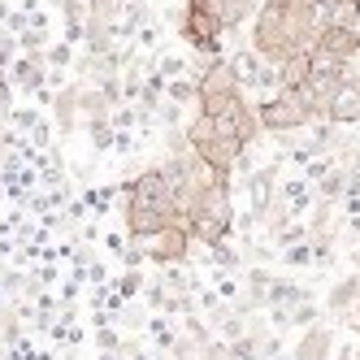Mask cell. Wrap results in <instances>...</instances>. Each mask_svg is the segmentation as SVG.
Wrapping results in <instances>:
<instances>
[{"label": "cell", "mask_w": 360, "mask_h": 360, "mask_svg": "<svg viewBox=\"0 0 360 360\" xmlns=\"http://www.w3.org/2000/svg\"><path fill=\"white\" fill-rule=\"evenodd\" d=\"M252 53L269 61V65H282L287 57L304 53L300 39H295V27H291V5L287 0H265L252 18Z\"/></svg>", "instance_id": "1"}, {"label": "cell", "mask_w": 360, "mask_h": 360, "mask_svg": "<svg viewBox=\"0 0 360 360\" xmlns=\"http://www.w3.org/2000/svg\"><path fill=\"white\" fill-rule=\"evenodd\" d=\"M187 226L191 239H200L204 248L221 243L235 230V200H230V183H213L209 191H200L187 209Z\"/></svg>", "instance_id": "2"}, {"label": "cell", "mask_w": 360, "mask_h": 360, "mask_svg": "<svg viewBox=\"0 0 360 360\" xmlns=\"http://www.w3.org/2000/svg\"><path fill=\"white\" fill-rule=\"evenodd\" d=\"M256 122H261V131H269V135H287V131H304V126H313L300 91H278V96L261 100V105H256Z\"/></svg>", "instance_id": "3"}, {"label": "cell", "mask_w": 360, "mask_h": 360, "mask_svg": "<svg viewBox=\"0 0 360 360\" xmlns=\"http://www.w3.org/2000/svg\"><path fill=\"white\" fill-rule=\"evenodd\" d=\"M143 248H148L152 261H161V265H183L187 252H191V226H187V217H178V221L161 226L157 235H148Z\"/></svg>", "instance_id": "4"}, {"label": "cell", "mask_w": 360, "mask_h": 360, "mask_svg": "<svg viewBox=\"0 0 360 360\" xmlns=\"http://www.w3.org/2000/svg\"><path fill=\"white\" fill-rule=\"evenodd\" d=\"M313 53H321V57H330V61H339V65L352 70V61L360 57V31L356 27H321Z\"/></svg>", "instance_id": "5"}, {"label": "cell", "mask_w": 360, "mask_h": 360, "mask_svg": "<svg viewBox=\"0 0 360 360\" xmlns=\"http://www.w3.org/2000/svg\"><path fill=\"white\" fill-rule=\"evenodd\" d=\"M326 122L334 126H360V74H347L334 91L330 109H326Z\"/></svg>", "instance_id": "6"}, {"label": "cell", "mask_w": 360, "mask_h": 360, "mask_svg": "<svg viewBox=\"0 0 360 360\" xmlns=\"http://www.w3.org/2000/svg\"><path fill=\"white\" fill-rule=\"evenodd\" d=\"M274 183H278V165L261 169L248 178V195H252V217H265L274 209Z\"/></svg>", "instance_id": "7"}, {"label": "cell", "mask_w": 360, "mask_h": 360, "mask_svg": "<svg viewBox=\"0 0 360 360\" xmlns=\"http://www.w3.org/2000/svg\"><path fill=\"white\" fill-rule=\"evenodd\" d=\"M317 18H321V27H356L360 31V5L356 0H321Z\"/></svg>", "instance_id": "8"}, {"label": "cell", "mask_w": 360, "mask_h": 360, "mask_svg": "<svg viewBox=\"0 0 360 360\" xmlns=\"http://www.w3.org/2000/svg\"><path fill=\"white\" fill-rule=\"evenodd\" d=\"M330 343H334V334H330L326 326H313V330L300 339L295 360H330Z\"/></svg>", "instance_id": "9"}, {"label": "cell", "mask_w": 360, "mask_h": 360, "mask_svg": "<svg viewBox=\"0 0 360 360\" xmlns=\"http://www.w3.org/2000/svg\"><path fill=\"white\" fill-rule=\"evenodd\" d=\"M308 70H313V65H308V53L287 57V61L278 65V87H282V91H300V87L308 83Z\"/></svg>", "instance_id": "10"}, {"label": "cell", "mask_w": 360, "mask_h": 360, "mask_svg": "<svg viewBox=\"0 0 360 360\" xmlns=\"http://www.w3.org/2000/svg\"><path fill=\"white\" fill-rule=\"evenodd\" d=\"M53 113H57V131L61 135H70L74 131V122H79V87H61L57 96H53Z\"/></svg>", "instance_id": "11"}, {"label": "cell", "mask_w": 360, "mask_h": 360, "mask_svg": "<svg viewBox=\"0 0 360 360\" xmlns=\"http://www.w3.org/2000/svg\"><path fill=\"white\" fill-rule=\"evenodd\" d=\"M356 295H360V278L356 274H347V278H339V282H334V287H330V313H347V308L356 304Z\"/></svg>", "instance_id": "12"}, {"label": "cell", "mask_w": 360, "mask_h": 360, "mask_svg": "<svg viewBox=\"0 0 360 360\" xmlns=\"http://www.w3.org/2000/svg\"><path fill=\"white\" fill-rule=\"evenodd\" d=\"M39 65H44V61H31V57L13 61V83L27 87V91H39V87H44V70H39Z\"/></svg>", "instance_id": "13"}, {"label": "cell", "mask_w": 360, "mask_h": 360, "mask_svg": "<svg viewBox=\"0 0 360 360\" xmlns=\"http://www.w3.org/2000/svg\"><path fill=\"white\" fill-rule=\"evenodd\" d=\"M343 191H347V169L343 165H334L321 183H317V200H326V204H334V200H343Z\"/></svg>", "instance_id": "14"}, {"label": "cell", "mask_w": 360, "mask_h": 360, "mask_svg": "<svg viewBox=\"0 0 360 360\" xmlns=\"http://www.w3.org/2000/svg\"><path fill=\"white\" fill-rule=\"evenodd\" d=\"M79 113H87V117H109V100H105V91H100V87L79 91Z\"/></svg>", "instance_id": "15"}, {"label": "cell", "mask_w": 360, "mask_h": 360, "mask_svg": "<svg viewBox=\"0 0 360 360\" xmlns=\"http://www.w3.org/2000/svg\"><path fill=\"white\" fill-rule=\"evenodd\" d=\"M87 131H91L96 152H109L113 139H117V131H113V122H109V117H91V122H87Z\"/></svg>", "instance_id": "16"}, {"label": "cell", "mask_w": 360, "mask_h": 360, "mask_svg": "<svg viewBox=\"0 0 360 360\" xmlns=\"http://www.w3.org/2000/svg\"><path fill=\"white\" fill-rule=\"evenodd\" d=\"M274 243H278V248L308 243V226H304V221H287V226H278V230H274Z\"/></svg>", "instance_id": "17"}, {"label": "cell", "mask_w": 360, "mask_h": 360, "mask_svg": "<svg viewBox=\"0 0 360 360\" xmlns=\"http://www.w3.org/2000/svg\"><path fill=\"white\" fill-rule=\"evenodd\" d=\"M248 287H252V304H265L269 300V287H274V278L265 269H252L248 274Z\"/></svg>", "instance_id": "18"}, {"label": "cell", "mask_w": 360, "mask_h": 360, "mask_svg": "<svg viewBox=\"0 0 360 360\" xmlns=\"http://www.w3.org/2000/svg\"><path fill=\"white\" fill-rule=\"evenodd\" d=\"M209 252H213V265H217V269H239V265H243V256H239L235 248H226V239L213 243Z\"/></svg>", "instance_id": "19"}, {"label": "cell", "mask_w": 360, "mask_h": 360, "mask_svg": "<svg viewBox=\"0 0 360 360\" xmlns=\"http://www.w3.org/2000/svg\"><path fill=\"white\" fill-rule=\"evenodd\" d=\"M287 265H313V243H295L287 248V256H282Z\"/></svg>", "instance_id": "20"}, {"label": "cell", "mask_w": 360, "mask_h": 360, "mask_svg": "<svg viewBox=\"0 0 360 360\" xmlns=\"http://www.w3.org/2000/svg\"><path fill=\"white\" fill-rule=\"evenodd\" d=\"M287 321H295V326H308V321H317V308L304 300V304H295L291 313H287Z\"/></svg>", "instance_id": "21"}, {"label": "cell", "mask_w": 360, "mask_h": 360, "mask_svg": "<svg viewBox=\"0 0 360 360\" xmlns=\"http://www.w3.org/2000/svg\"><path fill=\"white\" fill-rule=\"evenodd\" d=\"M183 70H187V65H183V57H161V65H157V74H161L165 83H169V79H178Z\"/></svg>", "instance_id": "22"}, {"label": "cell", "mask_w": 360, "mask_h": 360, "mask_svg": "<svg viewBox=\"0 0 360 360\" xmlns=\"http://www.w3.org/2000/svg\"><path fill=\"white\" fill-rule=\"evenodd\" d=\"M44 57L53 61V70H65V65H70V44H53V48H48Z\"/></svg>", "instance_id": "23"}, {"label": "cell", "mask_w": 360, "mask_h": 360, "mask_svg": "<svg viewBox=\"0 0 360 360\" xmlns=\"http://www.w3.org/2000/svg\"><path fill=\"white\" fill-rule=\"evenodd\" d=\"M13 48H18V39H13V35H0V70L13 65Z\"/></svg>", "instance_id": "24"}, {"label": "cell", "mask_w": 360, "mask_h": 360, "mask_svg": "<svg viewBox=\"0 0 360 360\" xmlns=\"http://www.w3.org/2000/svg\"><path fill=\"white\" fill-rule=\"evenodd\" d=\"M217 291H221V300H235V295H239V287H235L230 278H221V282H217Z\"/></svg>", "instance_id": "25"}, {"label": "cell", "mask_w": 360, "mask_h": 360, "mask_svg": "<svg viewBox=\"0 0 360 360\" xmlns=\"http://www.w3.org/2000/svg\"><path fill=\"white\" fill-rule=\"evenodd\" d=\"M135 35H139V44H143V48H148V44H157V27H139Z\"/></svg>", "instance_id": "26"}, {"label": "cell", "mask_w": 360, "mask_h": 360, "mask_svg": "<svg viewBox=\"0 0 360 360\" xmlns=\"http://www.w3.org/2000/svg\"><path fill=\"white\" fill-rule=\"evenodd\" d=\"M87 200H91V204H96V209H105V204H109V200H113V191H91V195H87Z\"/></svg>", "instance_id": "27"}, {"label": "cell", "mask_w": 360, "mask_h": 360, "mask_svg": "<svg viewBox=\"0 0 360 360\" xmlns=\"http://www.w3.org/2000/svg\"><path fill=\"white\" fill-rule=\"evenodd\" d=\"M135 287H139V278L126 274V278H122V295H135Z\"/></svg>", "instance_id": "28"}, {"label": "cell", "mask_w": 360, "mask_h": 360, "mask_svg": "<svg viewBox=\"0 0 360 360\" xmlns=\"http://www.w3.org/2000/svg\"><path fill=\"white\" fill-rule=\"evenodd\" d=\"M347 191L360 195V169H347Z\"/></svg>", "instance_id": "29"}, {"label": "cell", "mask_w": 360, "mask_h": 360, "mask_svg": "<svg viewBox=\"0 0 360 360\" xmlns=\"http://www.w3.org/2000/svg\"><path fill=\"white\" fill-rule=\"evenodd\" d=\"M230 356V347H209V352H204V360H226Z\"/></svg>", "instance_id": "30"}, {"label": "cell", "mask_w": 360, "mask_h": 360, "mask_svg": "<svg viewBox=\"0 0 360 360\" xmlns=\"http://www.w3.org/2000/svg\"><path fill=\"white\" fill-rule=\"evenodd\" d=\"M356 5H360V0H356Z\"/></svg>", "instance_id": "31"}, {"label": "cell", "mask_w": 360, "mask_h": 360, "mask_svg": "<svg viewBox=\"0 0 360 360\" xmlns=\"http://www.w3.org/2000/svg\"><path fill=\"white\" fill-rule=\"evenodd\" d=\"M356 330H360V326H356Z\"/></svg>", "instance_id": "32"}, {"label": "cell", "mask_w": 360, "mask_h": 360, "mask_svg": "<svg viewBox=\"0 0 360 360\" xmlns=\"http://www.w3.org/2000/svg\"><path fill=\"white\" fill-rule=\"evenodd\" d=\"M356 360H360V356H356Z\"/></svg>", "instance_id": "33"}]
</instances>
